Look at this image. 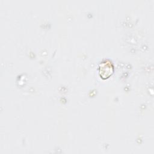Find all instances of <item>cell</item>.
I'll return each instance as SVG.
<instances>
[{"instance_id": "obj_1", "label": "cell", "mask_w": 154, "mask_h": 154, "mask_svg": "<svg viewBox=\"0 0 154 154\" xmlns=\"http://www.w3.org/2000/svg\"><path fill=\"white\" fill-rule=\"evenodd\" d=\"M104 64L106 68H105V67L103 66L102 64H100L99 70H100V76L102 78H108L112 74L113 72V67L110 62L105 61L104 62Z\"/></svg>"}]
</instances>
